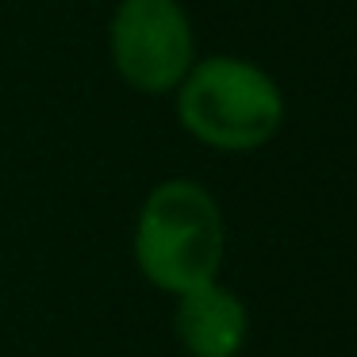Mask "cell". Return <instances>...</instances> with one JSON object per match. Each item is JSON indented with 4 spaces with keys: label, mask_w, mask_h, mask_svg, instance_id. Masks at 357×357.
<instances>
[{
    "label": "cell",
    "mask_w": 357,
    "mask_h": 357,
    "mask_svg": "<svg viewBox=\"0 0 357 357\" xmlns=\"http://www.w3.org/2000/svg\"><path fill=\"white\" fill-rule=\"evenodd\" d=\"M135 254L142 273L165 292L208 284L223 257V219L211 196L188 181L162 185L139 215Z\"/></svg>",
    "instance_id": "1"
},
{
    "label": "cell",
    "mask_w": 357,
    "mask_h": 357,
    "mask_svg": "<svg viewBox=\"0 0 357 357\" xmlns=\"http://www.w3.org/2000/svg\"><path fill=\"white\" fill-rule=\"evenodd\" d=\"M112 54L135 89H173L192 62V31L185 12L173 0H123L112 24Z\"/></svg>",
    "instance_id": "3"
},
{
    "label": "cell",
    "mask_w": 357,
    "mask_h": 357,
    "mask_svg": "<svg viewBox=\"0 0 357 357\" xmlns=\"http://www.w3.org/2000/svg\"><path fill=\"white\" fill-rule=\"evenodd\" d=\"M181 119L219 150H254L280 127V93L238 58H211L181 89Z\"/></svg>",
    "instance_id": "2"
},
{
    "label": "cell",
    "mask_w": 357,
    "mask_h": 357,
    "mask_svg": "<svg viewBox=\"0 0 357 357\" xmlns=\"http://www.w3.org/2000/svg\"><path fill=\"white\" fill-rule=\"evenodd\" d=\"M177 334L192 357H234L246 338V311L231 292L208 284L181 292Z\"/></svg>",
    "instance_id": "4"
}]
</instances>
